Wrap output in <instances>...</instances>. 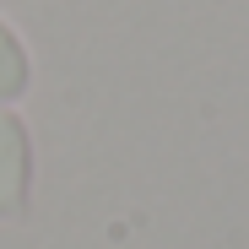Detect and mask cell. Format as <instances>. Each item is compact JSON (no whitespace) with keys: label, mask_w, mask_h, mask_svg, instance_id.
<instances>
[{"label":"cell","mask_w":249,"mask_h":249,"mask_svg":"<svg viewBox=\"0 0 249 249\" xmlns=\"http://www.w3.org/2000/svg\"><path fill=\"white\" fill-rule=\"evenodd\" d=\"M27 179H33V146L22 119L0 108V217H22L27 206Z\"/></svg>","instance_id":"obj_1"},{"label":"cell","mask_w":249,"mask_h":249,"mask_svg":"<svg viewBox=\"0 0 249 249\" xmlns=\"http://www.w3.org/2000/svg\"><path fill=\"white\" fill-rule=\"evenodd\" d=\"M22 87H27V49L17 44V33L0 22V103L22 98Z\"/></svg>","instance_id":"obj_2"}]
</instances>
